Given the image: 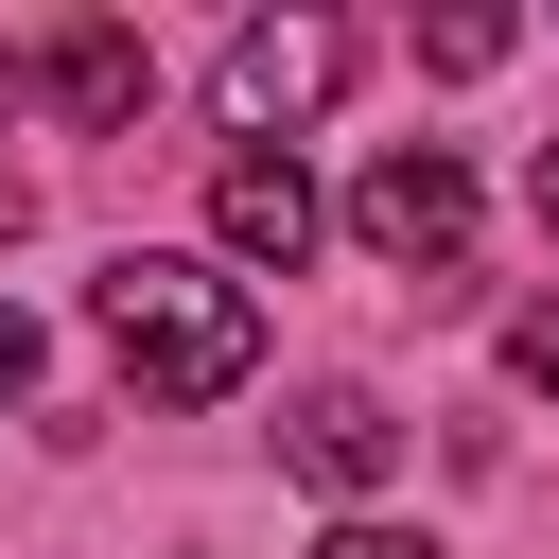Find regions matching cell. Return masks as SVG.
Here are the masks:
<instances>
[{
  "label": "cell",
  "mask_w": 559,
  "mask_h": 559,
  "mask_svg": "<svg viewBox=\"0 0 559 559\" xmlns=\"http://www.w3.org/2000/svg\"><path fill=\"white\" fill-rule=\"evenodd\" d=\"M87 314H105V349H122L140 402H227V384L262 367V297H245L227 262H192V245H122V262L87 280Z\"/></svg>",
  "instance_id": "cell-1"
},
{
  "label": "cell",
  "mask_w": 559,
  "mask_h": 559,
  "mask_svg": "<svg viewBox=\"0 0 559 559\" xmlns=\"http://www.w3.org/2000/svg\"><path fill=\"white\" fill-rule=\"evenodd\" d=\"M349 87V35L332 17H245L227 52H210V105H227V157H280L314 105Z\"/></svg>",
  "instance_id": "cell-2"
},
{
  "label": "cell",
  "mask_w": 559,
  "mask_h": 559,
  "mask_svg": "<svg viewBox=\"0 0 559 559\" xmlns=\"http://www.w3.org/2000/svg\"><path fill=\"white\" fill-rule=\"evenodd\" d=\"M349 245L402 262V280H454V262H472V175H454V140H384V157L349 175Z\"/></svg>",
  "instance_id": "cell-3"
},
{
  "label": "cell",
  "mask_w": 559,
  "mask_h": 559,
  "mask_svg": "<svg viewBox=\"0 0 559 559\" xmlns=\"http://www.w3.org/2000/svg\"><path fill=\"white\" fill-rule=\"evenodd\" d=\"M280 454H297V472H314V489H332V507H349V524H367V489H384V472H402V419H384V402H367V384H314V402H297V419H280Z\"/></svg>",
  "instance_id": "cell-4"
},
{
  "label": "cell",
  "mask_w": 559,
  "mask_h": 559,
  "mask_svg": "<svg viewBox=\"0 0 559 559\" xmlns=\"http://www.w3.org/2000/svg\"><path fill=\"white\" fill-rule=\"evenodd\" d=\"M210 245L280 280V262L314 245V175H297V157H210Z\"/></svg>",
  "instance_id": "cell-5"
},
{
  "label": "cell",
  "mask_w": 559,
  "mask_h": 559,
  "mask_svg": "<svg viewBox=\"0 0 559 559\" xmlns=\"http://www.w3.org/2000/svg\"><path fill=\"white\" fill-rule=\"evenodd\" d=\"M35 87H52L70 122H140V87H157V70H140V35H122V17H87V35H52V52H35Z\"/></svg>",
  "instance_id": "cell-6"
},
{
  "label": "cell",
  "mask_w": 559,
  "mask_h": 559,
  "mask_svg": "<svg viewBox=\"0 0 559 559\" xmlns=\"http://www.w3.org/2000/svg\"><path fill=\"white\" fill-rule=\"evenodd\" d=\"M507 384H542V402H559V297H524V314H507Z\"/></svg>",
  "instance_id": "cell-7"
},
{
  "label": "cell",
  "mask_w": 559,
  "mask_h": 559,
  "mask_svg": "<svg viewBox=\"0 0 559 559\" xmlns=\"http://www.w3.org/2000/svg\"><path fill=\"white\" fill-rule=\"evenodd\" d=\"M314 559H437V542H402V524H332Z\"/></svg>",
  "instance_id": "cell-8"
},
{
  "label": "cell",
  "mask_w": 559,
  "mask_h": 559,
  "mask_svg": "<svg viewBox=\"0 0 559 559\" xmlns=\"http://www.w3.org/2000/svg\"><path fill=\"white\" fill-rule=\"evenodd\" d=\"M17 384H35V314L0 297V402H17Z\"/></svg>",
  "instance_id": "cell-9"
},
{
  "label": "cell",
  "mask_w": 559,
  "mask_h": 559,
  "mask_svg": "<svg viewBox=\"0 0 559 559\" xmlns=\"http://www.w3.org/2000/svg\"><path fill=\"white\" fill-rule=\"evenodd\" d=\"M17 210H35V175H17V157H0V227H17Z\"/></svg>",
  "instance_id": "cell-10"
},
{
  "label": "cell",
  "mask_w": 559,
  "mask_h": 559,
  "mask_svg": "<svg viewBox=\"0 0 559 559\" xmlns=\"http://www.w3.org/2000/svg\"><path fill=\"white\" fill-rule=\"evenodd\" d=\"M524 192H542V227H559V140H542V175H524Z\"/></svg>",
  "instance_id": "cell-11"
}]
</instances>
